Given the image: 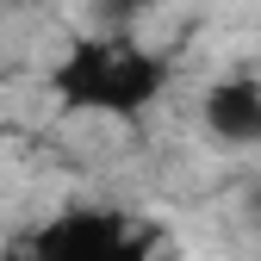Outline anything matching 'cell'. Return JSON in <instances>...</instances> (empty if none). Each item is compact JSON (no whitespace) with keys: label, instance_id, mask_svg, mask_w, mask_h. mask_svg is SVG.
Masks as SVG:
<instances>
[{"label":"cell","instance_id":"obj_2","mask_svg":"<svg viewBox=\"0 0 261 261\" xmlns=\"http://www.w3.org/2000/svg\"><path fill=\"white\" fill-rule=\"evenodd\" d=\"M205 130L230 149H255L261 143V81H249V75L218 81L205 93Z\"/></svg>","mask_w":261,"mask_h":261},{"label":"cell","instance_id":"obj_1","mask_svg":"<svg viewBox=\"0 0 261 261\" xmlns=\"http://www.w3.org/2000/svg\"><path fill=\"white\" fill-rule=\"evenodd\" d=\"M56 87H62V100L81 106V112L130 118V112H143L162 93V62L143 44H130L124 31H118V38H87V44L69 50Z\"/></svg>","mask_w":261,"mask_h":261}]
</instances>
